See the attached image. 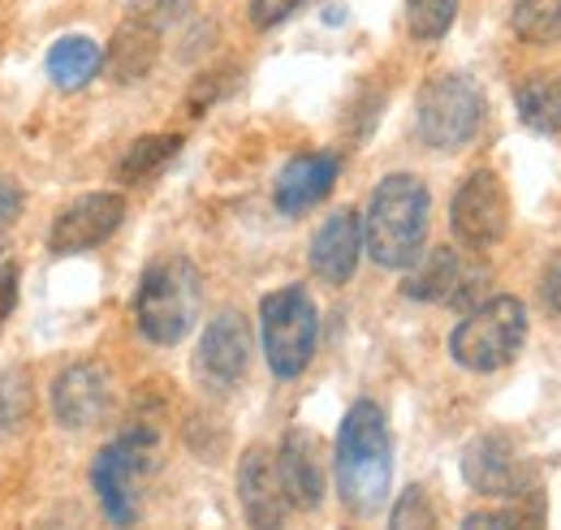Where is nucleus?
<instances>
[{
	"mask_svg": "<svg viewBox=\"0 0 561 530\" xmlns=\"http://www.w3.org/2000/svg\"><path fill=\"white\" fill-rule=\"evenodd\" d=\"M540 298H545V307L561 315V264H553L545 272V280H540Z\"/></svg>",
	"mask_w": 561,
	"mask_h": 530,
	"instance_id": "7c9ffc66",
	"label": "nucleus"
},
{
	"mask_svg": "<svg viewBox=\"0 0 561 530\" xmlns=\"http://www.w3.org/2000/svg\"><path fill=\"white\" fill-rule=\"evenodd\" d=\"M178 151H182V138H178V134H142V138L130 142V151L122 155L117 173H122V182H142V177H151L156 169H164Z\"/></svg>",
	"mask_w": 561,
	"mask_h": 530,
	"instance_id": "4be33fe9",
	"label": "nucleus"
},
{
	"mask_svg": "<svg viewBox=\"0 0 561 530\" xmlns=\"http://www.w3.org/2000/svg\"><path fill=\"white\" fill-rule=\"evenodd\" d=\"M108 405V376L100 362H73L57 376L53 384V418L70 431H82L91 423H100Z\"/></svg>",
	"mask_w": 561,
	"mask_h": 530,
	"instance_id": "dca6fc26",
	"label": "nucleus"
},
{
	"mask_svg": "<svg viewBox=\"0 0 561 530\" xmlns=\"http://www.w3.org/2000/svg\"><path fill=\"white\" fill-rule=\"evenodd\" d=\"M458 18V0H407V31L415 39H440Z\"/></svg>",
	"mask_w": 561,
	"mask_h": 530,
	"instance_id": "b1692460",
	"label": "nucleus"
},
{
	"mask_svg": "<svg viewBox=\"0 0 561 530\" xmlns=\"http://www.w3.org/2000/svg\"><path fill=\"white\" fill-rule=\"evenodd\" d=\"M156 57H160V31H151V26L135 22V18H126L117 26L108 53H104V69H108L113 82H139V78L151 73Z\"/></svg>",
	"mask_w": 561,
	"mask_h": 530,
	"instance_id": "a211bd4d",
	"label": "nucleus"
},
{
	"mask_svg": "<svg viewBox=\"0 0 561 530\" xmlns=\"http://www.w3.org/2000/svg\"><path fill=\"white\" fill-rule=\"evenodd\" d=\"M302 4H307V0H251V22H255L260 31H273L285 18H294Z\"/></svg>",
	"mask_w": 561,
	"mask_h": 530,
	"instance_id": "bb28decb",
	"label": "nucleus"
},
{
	"mask_svg": "<svg viewBox=\"0 0 561 530\" xmlns=\"http://www.w3.org/2000/svg\"><path fill=\"white\" fill-rule=\"evenodd\" d=\"M320 311L302 285H285L260 302V345L277 380H298L316 358Z\"/></svg>",
	"mask_w": 561,
	"mask_h": 530,
	"instance_id": "423d86ee",
	"label": "nucleus"
},
{
	"mask_svg": "<svg viewBox=\"0 0 561 530\" xmlns=\"http://www.w3.org/2000/svg\"><path fill=\"white\" fill-rule=\"evenodd\" d=\"M415 126L432 151H458L484 126V91L467 73H440L420 91Z\"/></svg>",
	"mask_w": 561,
	"mask_h": 530,
	"instance_id": "0eeeda50",
	"label": "nucleus"
},
{
	"mask_svg": "<svg viewBox=\"0 0 561 530\" xmlns=\"http://www.w3.org/2000/svg\"><path fill=\"white\" fill-rule=\"evenodd\" d=\"M182 13H186V0H130V18L151 26V31L173 26Z\"/></svg>",
	"mask_w": 561,
	"mask_h": 530,
	"instance_id": "a878e982",
	"label": "nucleus"
},
{
	"mask_svg": "<svg viewBox=\"0 0 561 530\" xmlns=\"http://www.w3.org/2000/svg\"><path fill=\"white\" fill-rule=\"evenodd\" d=\"M277 474L280 487H285V500L294 509H320L324 500V458H320V440L307 431V427H289L280 436Z\"/></svg>",
	"mask_w": 561,
	"mask_h": 530,
	"instance_id": "4468645a",
	"label": "nucleus"
},
{
	"mask_svg": "<svg viewBox=\"0 0 561 530\" xmlns=\"http://www.w3.org/2000/svg\"><path fill=\"white\" fill-rule=\"evenodd\" d=\"M333 470H337L342 505L358 518H371L389 500L393 436H389V418L376 401L363 398L346 410L342 431H337V449H333Z\"/></svg>",
	"mask_w": 561,
	"mask_h": 530,
	"instance_id": "f257e3e1",
	"label": "nucleus"
},
{
	"mask_svg": "<svg viewBox=\"0 0 561 530\" xmlns=\"http://www.w3.org/2000/svg\"><path fill=\"white\" fill-rule=\"evenodd\" d=\"M518 117L523 126L536 134H558L561 130V78H531L514 91Z\"/></svg>",
	"mask_w": 561,
	"mask_h": 530,
	"instance_id": "aec40b11",
	"label": "nucleus"
},
{
	"mask_svg": "<svg viewBox=\"0 0 561 530\" xmlns=\"http://www.w3.org/2000/svg\"><path fill=\"white\" fill-rule=\"evenodd\" d=\"M449 229L462 246L489 251L510 229V191L492 169H476L449 203Z\"/></svg>",
	"mask_w": 561,
	"mask_h": 530,
	"instance_id": "6e6552de",
	"label": "nucleus"
},
{
	"mask_svg": "<svg viewBox=\"0 0 561 530\" xmlns=\"http://www.w3.org/2000/svg\"><path fill=\"white\" fill-rule=\"evenodd\" d=\"M18 216H22V191L9 186V182H0V229H9Z\"/></svg>",
	"mask_w": 561,
	"mask_h": 530,
	"instance_id": "c756f323",
	"label": "nucleus"
},
{
	"mask_svg": "<svg viewBox=\"0 0 561 530\" xmlns=\"http://www.w3.org/2000/svg\"><path fill=\"white\" fill-rule=\"evenodd\" d=\"M337 173H342V160L333 151H307V155H294L285 169L277 173V186H273V203H277L280 216H302L311 211L316 203H324L337 186Z\"/></svg>",
	"mask_w": 561,
	"mask_h": 530,
	"instance_id": "2eb2a0df",
	"label": "nucleus"
},
{
	"mask_svg": "<svg viewBox=\"0 0 561 530\" xmlns=\"http://www.w3.org/2000/svg\"><path fill=\"white\" fill-rule=\"evenodd\" d=\"M0 251H4V229H0Z\"/></svg>",
	"mask_w": 561,
	"mask_h": 530,
	"instance_id": "2f4dec72",
	"label": "nucleus"
},
{
	"mask_svg": "<svg viewBox=\"0 0 561 530\" xmlns=\"http://www.w3.org/2000/svg\"><path fill=\"white\" fill-rule=\"evenodd\" d=\"M247 362H251V329H247V320L238 311H220L204 329L199 354H195L199 376L208 380V389L225 393V389H233L242 380Z\"/></svg>",
	"mask_w": 561,
	"mask_h": 530,
	"instance_id": "ddd939ff",
	"label": "nucleus"
},
{
	"mask_svg": "<svg viewBox=\"0 0 561 530\" xmlns=\"http://www.w3.org/2000/svg\"><path fill=\"white\" fill-rule=\"evenodd\" d=\"M484 285H489V272L484 267H467L454 251H432L402 280V293L411 302H449L458 311H471V307H480Z\"/></svg>",
	"mask_w": 561,
	"mask_h": 530,
	"instance_id": "9d476101",
	"label": "nucleus"
},
{
	"mask_svg": "<svg viewBox=\"0 0 561 530\" xmlns=\"http://www.w3.org/2000/svg\"><path fill=\"white\" fill-rule=\"evenodd\" d=\"M389 530H440L436 527L432 496L423 492L420 483H411V487L398 496V505H393V514H389Z\"/></svg>",
	"mask_w": 561,
	"mask_h": 530,
	"instance_id": "393cba45",
	"label": "nucleus"
},
{
	"mask_svg": "<svg viewBox=\"0 0 561 530\" xmlns=\"http://www.w3.org/2000/svg\"><path fill=\"white\" fill-rule=\"evenodd\" d=\"M527 341V307L518 298H484L449 332V354L467 371H501Z\"/></svg>",
	"mask_w": 561,
	"mask_h": 530,
	"instance_id": "39448f33",
	"label": "nucleus"
},
{
	"mask_svg": "<svg viewBox=\"0 0 561 530\" xmlns=\"http://www.w3.org/2000/svg\"><path fill=\"white\" fill-rule=\"evenodd\" d=\"M462 479L471 492L480 496H501V500H514L531 487V465L518 458V449L501 436V431H489V436H476L462 453Z\"/></svg>",
	"mask_w": 561,
	"mask_h": 530,
	"instance_id": "1a4fd4ad",
	"label": "nucleus"
},
{
	"mask_svg": "<svg viewBox=\"0 0 561 530\" xmlns=\"http://www.w3.org/2000/svg\"><path fill=\"white\" fill-rule=\"evenodd\" d=\"M462 530H523V518L501 514V509H484V514H467Z\"/></svg>",
	"mask_w": 561,
	"mask_h": 530,
	"instance_id": "cd10ccee",
	"label": "nucleus"
},
{
	"mask_svg": "<svg viewBox=\"0 0 561 530\" xmlns=\"http://www.w3.org/2000/svg\"><path fill=\"white\" fill-rule=\"evenodd\" d=\"M156 431L151 427H130L122 431L108 449H100V458L91 462V487L104 505V518L113 527H135L142 509V483L156 465Z\"/></svg>",
	"mask_w": 561,
	"mask_h": 530,
	"instance_id": "20e7f679",
	"label": "nucleus"
},
{
	"mask_svg": "<svg viewBox=\"0 0 561 530\" xmlns=\"http://www.w3.org/2000/svg\"><path fill=\"white\" fill-rule=\"evenodd\" d=\"M122 216H126V203L122 195H87V199L70 203L53 233H48V251L53 255H82V251H95L100 242H108L117 229H122Z\"/></svg>",
	"mask_w": 561,
	"mask_h": 530,
	"instance_id": "9b49d317",
	"label": "nucleus"
},
{
	"mask_svg": "<svg viewBox=\"0 0 561 530\" xmlns=\"http://www.w3.org/2000/svg\"><path fill=\"white\" fill-rule=\"evenodd\" d=\"M427 211L432 195L415 173H389L367 203L363 216V246L371 255V264L402 272L420 260L423 242H427Z\"/></svg>",
	"mask_w": 561,
	"mask_h": 530,
	"instance_id": "f03ea898",
	"label": "nucleus"
},
{
	"mask_svg": "<svg viewBox=\"0 0 561 530\" xmlns=\"http://www.w3.org/2000/svg\"><path fill=\"white\" fill-rule=\"evenodd\" d=\"M204 280L199 267L182 255H169L142 272V285L135 293V320L151 345H178L199 320Z\"/></svg>",
	"mask_w": 561,
	"mask_h": 530,
	"instance_id": "7ed1b4c3",
	"label": "nucleus"
},
{
	"mask_svg": "<svg viewBox=\"0 0 561 530\" xmlns=\"http://www.w3.org/2000/svg\"><path fill=\"white\" fill-rule=\"evenodd\" d=\"M238 505H242L251 530H285L289 500H285V487H280L273 449L255 445V449L242 453V462H238Z\"/></svg>",
	"mask_w": 561,
	"mask_h": 530,
	"instance_id": "f8f14e48",
	"label": "nucleus"
},
{
	"mask_svg": "<svg viewBox=\"0 0 561 530\" xmlns=\"http://www.w3.org/2000/svg\"><path fill=\"white\" fill-rule=\"evenodd\" d=\"M510 26L523 44H558L561 39V0H514Z\"/></svg>",
	"mask_w": 561,
	"mask_h": 530,
	"instance_id": "412c9836",
	"label": "nucleus"
},
{
	"mask_svg": "<svg viewBox=\"0 0 561 530\" xmlns=\"http://www.w3.org/2000/svg\"><path fill=\"white\" fill-rule=\"evenodd\" d=\"M18 264H0V324L9 320V311L18 307Z\"/></svg>",
	"mask_w": 561,
	"mask_h": 530,
	"instance_id": "c85d7f7f",
	"label": "nucleus"
},
{
	"mask_svg": "<svg viewBox=\"0 0 561 530\" xmlns=\"http://www.w3.org/2000/svg\"><path fill=\"white\" fill-rule=\"evenodd\" d=\"M358 255H363V220L358 211L342 207L311 238V272L324 285H346L358 267Z\"/></svg>",
	"mask_w": 561,
	"mask_h": 530,
	"instance_id": "f3484780",
	"label": "nucleus"
},
{
	"mask_svg": "<svg viewBox=\"0 0 561 530\" xmlns=\"http://www.w3.org/2000/svg\"><path fill=\"white\" fill-rule=\"evenodd\" d=\"M31 376L26 371H4L0 376V440H9L13 431H22V423L31 418Z\"/></svg>",
	"mask_w": 561,
	"mask_h": 530,
	"instance_id": "5701e85b",
	"label": "nucleus"
},
{
	"mask_svg": "<svg viewBox=\"0 0 561 530\" xmlns=\"http://www.w3.org/2000/svg\"><path fill=\"white\" fill-rule=\"evenodd\" d=\"M100 69H104V53L87 35H61L48 48V78L61 91H82Z\"/></svg>",
	"mask_w": 561,
	"mask_h": 530,
	"instance_id": "6ab92c4d",
	"label": "nucleus"
}]
</instances>
